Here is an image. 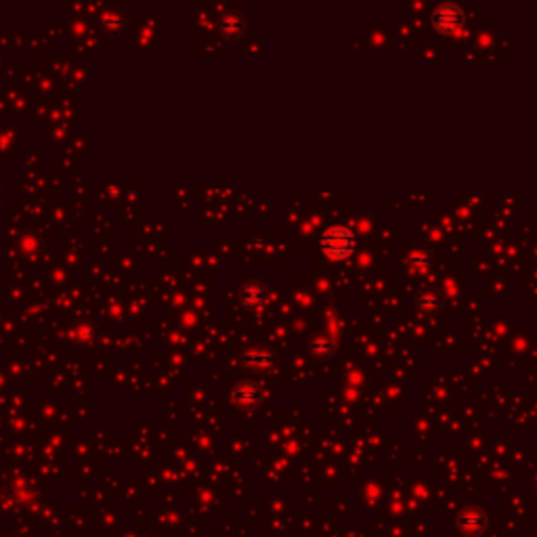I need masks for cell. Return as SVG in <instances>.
<instances>
[{"instance_id":"1","label":"cell","mask_w":537,"mask_h":537,"mask_svg":"<svg viewBox=\"0 0 537 537\" xmlns=\"http://www.w3.org/2000/svg\"><path fill=\"white\" fill-rule=\"evenodd\" d=\"M324 246H326L330 256L340 258V256L351 254L355 242H353V238H351L349 231H344V229H331V231L326 233V238H324Z\"/></svg>"}]
</instances>
